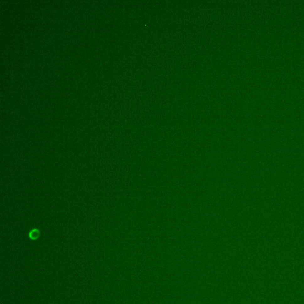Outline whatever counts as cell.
I'll return each instance as SVG.
<instances>
[{
	"label": "cell",
	"mask_w": 304,
	"mask_h": 304,
	"mask_svg": "<svg viewBox=\"0 0 304 304\" xmlns=\"http://www.w3.org/2000/svg\"><path fill=\"white\" fill-rule=\"evenodd\" d=\"M38 235H39L38 231H36V230H33L32 232L30 233V237L33 239L37 238L38 237Z\"/></svg>",
	"instance_id": "1"
}]
</instances>
